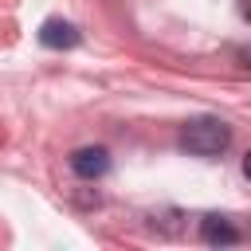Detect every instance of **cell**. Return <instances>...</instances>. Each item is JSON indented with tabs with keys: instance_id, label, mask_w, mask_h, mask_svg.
<instances>
[{
	"instance_id": "1",
	"label": "cell",
	"mask_w": 251,
	"mask_h": 251,
	"mask_svg": "<svg viewBox=\"0 0 251 251\" xmlns=\"http://www.w3.org/2000/svg\"><path fill=\"white\" fill-rule=\"evenodd\" d=\"M231 141V126L220 118H196L180 126V149H188L192 157H216L224 153Z\"/></svg>"
},
{
	"instance_id": "2",
	"label": "cell",
	"mask_w": 251,
	"mask_h": 251,
	"mask_svg": "<svg viewBox=\"0 0 251 251\" xmlns=\"http://www.w3.org/2000/svg\"><path fill=\"white\" fill-rule=\"evenodd\" d=\"M71 169H75L78 176L94 180V176H102V173L110 169V153H106L102 145H86V149H75V153H71Z\"/></svg>"
},
{
	"instance_id": "3",
	"label": "cell",
	"mask_w": 251,
	"mask_h": 251,
	"mask_svg": "<svg viewBox=\"0 0 251 251\" xmlns=\"http://www.w3.org/2000/svg\"><path fill=\"white\" fill-rule=\"evenodd\" d=\"M78 27L75 24H67V20H43V27H39V43L43 47H55V51H63V47H78Z\"/></svg>"
},
{
	"instance_id": "4",
	"label": "cell",
	"mask_w": 251,
	"mask_h": 251,
	"mask_svg": "<svg viewBox=\"0 0 251 251\" xmlns=\"http://www.w3.org/2000/svg\"><path fill=\"white\" fill-rule=\"evenodd\" d=\"M200 235H204V243H212V247H227V243L239 239V231H235L227 220H220V216H208V220L200 224Z\"/></svg>"
},
{
	"instance_id": "5",
	"label": "cell",
	"mask_w": 251,
	"mask_h": 251,
	"mask_svg": "<svg viewBox=\"0 0 251 251\" xmlns=\"http://www.w3.org/2000/svg\"><path fill=\"white\" fill-rule=\"evenodd\" d=\"M243 176H247V180H251V153H247V157H243Z\"/></svg>"
},
{
	"instance_id": "6",
	"label": "cell",
	"mask_w": 251,
	"mask_h": 251,
	"mask_svg": "<svg viewBox=\"0 0 251 251\" xmlns=\"http://www.w3.org/2000/svg\"><path fill=\"white\" fill-rule=\"evenodd\" d=\"M239 12H243V16L251 20V0H239Z\"/></svg>"
}]
</instances>
